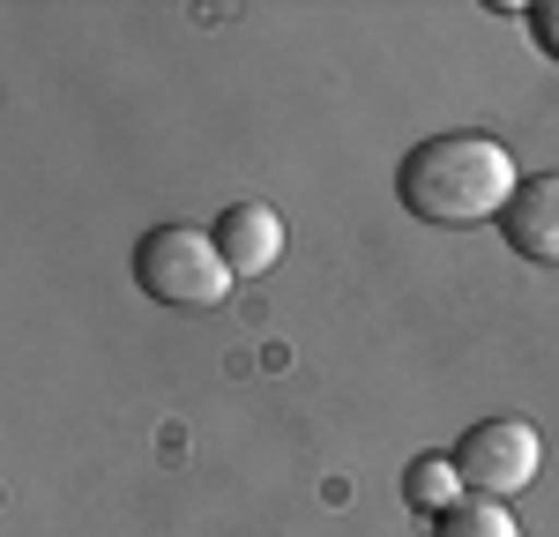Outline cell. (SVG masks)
I'll return each instance as SVG.
<instances>
[{"mask_svg": "<svg viewBox=\"0 0 559 537\" xmlns=\"http://www.w3.org/2000/svg\"><path fill=\"white\" fill-rule=\"evenodd\" d=\"M515 150L500 134H426L403 172H395V194L418 224H500V210L515 202Z\"/></svg>", "mask_w": 559, "mask_h": 537, "instance_id": "1", "label": "cell"}, {"mask_svg": "<svg viewBox=\"0 0 559 537\" xmlns=\"http://www.w3.org/2000/svg\"><path fill=\"white\" fill-rule=\"evenodd\" d=\"M134 284H142L157 307H224L239 276L224 268L210 231H194V224H157V231L134 239Z\"/></svg>", "mask_w": 559, "mask_h": 537, "instance_id": "2", "label": "cell"}, {"mask_svg": "<svg viewBox=\"0 0 559 537\" xmlns=\"http://www.w3.org/2000/svg\"><path fill=\"white\" fill-rule=\"evenodd\" d=\"M448 463H455L463 492H477V500H515V492H530L537 470H545V433L522 426V418H485V426H471V433L455 441Z\"/></svg>", "mask_w": 559, "mask_h": 537, "instance_id": "3", "label": "cell"}, {"mask_svg": "<svg viewBox=\"0 0 559 537\" xmlns=\"http://www.w3.org/2000/svg\"><path fill=\"white\" fill-rule=\"evenodd\" d=\"M216 254L231 276H269V268L284 262V217L269 210V202H231V210H216L210 224Z\"/></svg>", "mask_w": 559, "mask_h": 537, "instance_id": "4", "label": "cell"}, {"mask_svg": "<svg viewBox=\"0 0 559 537\" xmlns=\"http://www.w3.org/2000/svg\"><path fill=\"white\" fill-rule=\"evenodd\" d=\"M500 239L515 247L522 262L559 268V172H537L515 187V202L500 210Z\"/></svg>", "mask_w": 559, "mask_h": 537, "instance_id": "5", "label": "cell"}, {"mask_svg": "<svg viewBox=\"0 0 559 537\" xmlns=\"http://www.w3.org/2000/svg\"><path fill=\"white\" fill-rule=\"evenodd\" d=\"M432 537H522V523L500 508V500H477V492H463L448 515H432Z\"/></svg>", "mask_w": 559, "mask_h": 537, "instance_id": "6", "label": "cell"}, {"mask_svg": "<svg viewBox=\"0 0 559 537\" xmlns=\"http://www.w3.org/2000/svg\"><path fill=\"white\" fill-rule=\"evenodd\" d=\"M403 500H411V508H418V515H448V508H455V500H463V478H455V463H411V470H403Z\"/></svg>", "mask_w": 559, "mask_h": 537, "instance_id": "7", "label": "cell"}, {"mask_svg": "<svg viewBox=\"0 0 559 537\" xmlns=\"http://www.w3.org/2000/svg\"><path fill=\"white\" fill-rule=\"evenodd\" d=\"M530 38H537V45H545V52L559 60V0H545V8H530Z\"/></svg>", "mask_w": 559, "mask_h": 537, "instance_id": "8", "label": "cell"}]
</instances>
